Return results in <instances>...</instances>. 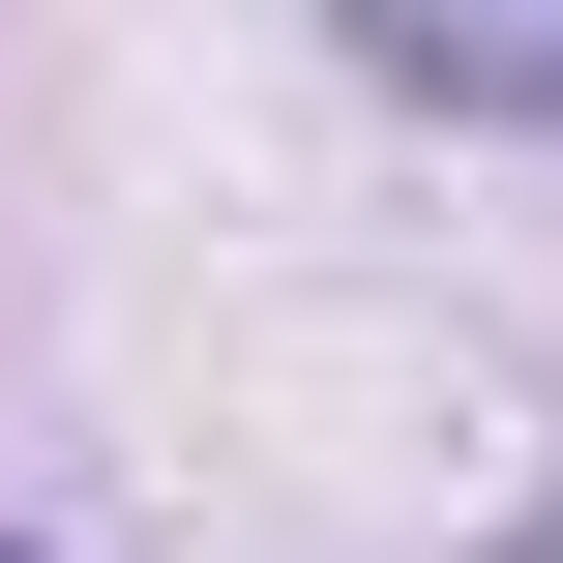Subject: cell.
<instances>
[{"mask_svg":"<svg viewBox=\"0 0 563 563\" xmlns=\"http://www.w3.org/2000/svg\"><path fill=\"white\" fill-rule=\"evenodd\" d=\"M356 59L445 119H563V0H356Z\"/></svg>","mask_w":563,"mask_h":563,"instance_id":"cell-1","label":"cell"}]
</instances>
